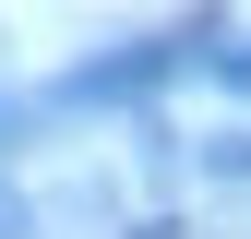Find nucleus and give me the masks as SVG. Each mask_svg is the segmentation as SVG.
Listing matches in <instances>:
<instances>
[{
    "label": "nucleus",
    "instance_id": "1",
    "mask_svg": "<svg viewBox=\"0 0 251 239\" xmlns=\"http://www.w3.org/2000/svg\"><path fill=\"white\" fill-rule=\"evenodd\" d=\"M215 84H227V96H251V48H227V60H215Z\"/></svg>",
    "mask_w": 251,
    "mask_h": 239
}]
</instances>
